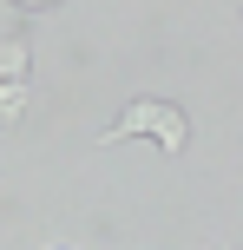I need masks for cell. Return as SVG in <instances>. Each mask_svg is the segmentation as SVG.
<instances>
[{
  "label": "cell",
  "mask_w": 243,
  "mask_h": 250,
  "mask_svg": "<svg viewBox=\"0 0 243 250\" xmlns=\"http://www.w3.org/2000/svg\"><path fill=\"white\" fill-rule=\"evenodd\" d=\"M53 250H66V244H53Z\"/></svg>",
  "instance_id": "5b68a950"
},
{
  "label": "cell",
  "mask_w": 243,
  "mask_h": 250,
  "mask_svg": "<svg viewBox=\"0 0 243 250\" xmlns=\"http://www.w3.org/2000/svg\"><path fill=\"white\" fill-rule=\"evenodd\" d=\"M26 60H33V46L13 40V33H0V86H7V79H26Z\"/></svg>",
  "instance_id": "7a4b0ae2"
},
{
  "label": "cell",
  "mask_w": 243,
  "mask_h": 250,
  "mask_svg": "<svg viewBox=\"0 0 243 250\" xmlns=\"http://www.w3.org/2000/svg\"><path fill=\"white\" fill-rule=\"evenodd\" d=\"M13 7H59V0H13Z\"/></svg>",
  "instance_id": "277c9868"
},
{
  "label": "cell",
  "mask_w": 243,
  "mask_h": 250,
  "mask_svg": "<svg viewBox=\"0 0 243 250\" xmlns=\"http://www.w3.org/2000/svg\"><path fill=\"white\" fill-rule=\"evenodd\" d=\"M20 112H26V79H7V86H0V132H7Z\"/></svg>",
  "instance_id": "3957f363"
},
{
  "label": "cell",
  "mask_w": 243,
  "mask_h": 250,
  "mask_svg": "<svg viewBox=\"0 0 243 250\" xmlns=\"http://www.w3.org/2000/svg\"><path fill=\"white\" fill-rule=\"evenodd\" d=\"M125 138H158V151H165V158H178V151L191 145V119H184L171 99L145 92V99H131L125 112L99 132V145H125Z\"/></svg>",
  "instance_id": "6da1fadb"
},
{
  "label": "cell",
  "mask_w": 243,
  "mask_h": 250,
  "mask_svg": "<svg viewBox=\"0 0 243 250\" xmlns=\"http://www.w3.org/2000/svg\"><path fill=\"white\" fill-rule=\"evenodd\" d=\"M237 7H243V0H237Z\"/></svg>",
  "instance_id": "8992f818"
}]
</instances>
